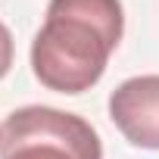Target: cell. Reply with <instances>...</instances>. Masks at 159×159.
Listing matches in <instances>:
<instances>
[{
    "label": "cell",
    "mask_w": 159,
    "mask_h": 159,
    "mask_svg": "<svg viewBox=\"0 0 159 159\" xmlns=\"http://www.w3.org/2000/svg\"><path fill=\"white\" fill-rule=\"evenodd\" d=\"M0 134H3V128H0Z\"/></svg>",
    "instance_id": "obj_5"
},
{
    "label": "cell",
    "mask_w": 159,
    "mask_h": 159,
    "mask_svg": "<svg viewBox=\"0 0 159 159\" xmlns=\"http://www.w3.org/2000/svg\"><path fill=\"white\" fill-rule=\"evenodd\" d=\"M13 56H16L13 34H10V28L3 22H0V78H7V72L13 69Z\"/></svg>",
    "instance_id": "obj_4"
},
{
    "label": "cell",
    "mask_w": 159,
    "mask_h": 159,
    "mask_svg": "<svg viewBox=\"0 0 159 159\" xmlns=\"http://www.w3.org/2000/svg\"><path fill=\"white\" fill-rule=\"evenodd\" d=\"M109 119L131 147L159 150V75H137L109 94Z\"/></svg>",
    "instance_id": "obj_3"
},
{
    "label": "cell",
    "mask_w": 159,
    "mask_h": 159,
    "mask_svg": "<svg viewBox=\"0 0 159 159\" xmlns=\"http://www.w3.org/2000/svg\"><path fill=\"white\" fill-rule=\"evenodd\" d=\"M125 31L119 0H50L31 41V72L56 94L91 91Z\"/></svg>",
    "instance_id": "obj_1"
},
{
    "label": "cell",
    "mask_w": 159,
    "mask_h": 159,
    "mask_svg": "<svg viewBox=\"0 0 159 159\" xmlns=\"http://www.w3.org/2000/svg\"><path fill=\"white\" fill-rule=\"evenodd\" d=\"M0 159H103L91 122L53 106H22L3 122Z\"/></svg>",
    "instance_id": "obj_2"
}]
</instances>
